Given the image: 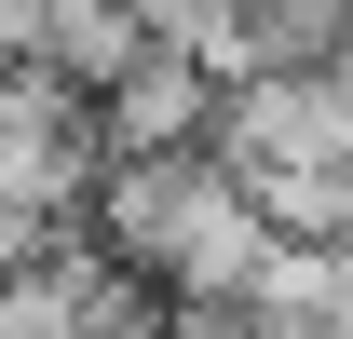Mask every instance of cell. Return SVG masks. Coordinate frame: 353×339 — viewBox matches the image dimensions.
I'll use <instances>...</instances> for the list:
<instances>
[{
	"label": "cell",
	"instance_id": "52a82bcc",
	"mask_svg": "<svg viewBox=\"0 0 353 339\" xmlns=\"http://www.w3.org/2000/svg\"><path fill=\"white\" fill-rule=\"evenodd\" d=\"M14 14H41V0H14Z\"/></svg>",
	"mask_w": 353,
	"mask_h": 339
},
{
	"label": "cell",
	"instance_id": "7a4b0ae2",
	"mask_svg": "<svg viewBox=\"0 0 353 339\" xmlns=\"http://www.w3.org/2000/svg\"><path fill=\"white\" fill-rule=\"evenodd\" d=\"M204 163H231V176H312V163H353V82H340V68L231 82L218 123H204Z\"/></svg>",
	"mask_w": 353,
	"mask_h": 339
},
{
	"label": "cell",
	"instance_id": "5b68a950",
	"mask_svg": "<svg viewBox=\"0 0 353 339\" xmlns=\"http://www.w3.org/2000/svg\"><path fill=\"white\" fill-rule=\"evenodd\" d=\"M245 217L272 245H353V163H312V176H231Z\"/></svg>",
	"mask_w": 353,
	"mask_h": 339
},
{
	"label": "cell",
	"instance_id": "277c9868",
	"mask_svg": "<svg viewBox=\"0 0 353 339\" xmlns=\"http://www.w3.org/2000/svg\"><path fill=\"white\" fill-rule=\"evenodd\" d=\"M204 123H218V82H204L190 54H163V41H136V54H123V82L95 95V150H109V163L204 150Z\"/></svg>",
	"mask_w": 353,
	"mask_h": 339
},
{
	"label": "cell",
	"instance_id": "3957f363",
	"mask_svg": "<svg viewBox=\"0 0 353 339\" xmlns=\"http://www.w3.org/2000/svg\"><path fill=\"white\" fill-rule=\"evenodd\" d=\"M95 109L54 95L41 68H0V217L28 231H82V190H95Z\"/></svg>",
	"mask_w": 353,
	"mask_h": 339
},
{
	"label": "cell",
	"instance_id": "6da1fadb",
	"mask_svg": "<svg viewBox=\"0 0 353 339\" xmlns=\"http://www.w3.org/2000/svg\"><path fill=\"white\" fill-rule=\"evenodd\" d=\"M82 245L123 258L150 298H245V285H259V258H272V231L245 217L231 163L163 150V163H95V190H82Z\"/></svg>",
	"mask_w": 353,
	"mask_h": 339
},
{
	"label": "cell",
	"instance_id": "8992f818",
	"mask_svg": "<svg viewBox=\"0 0 353 339\" xmlns=\"http://www.w3.org/2000/svg\"><path fill=\"white\" fill-rule=\"evenodd\" d=\"M0 68H14V0H0Z\"/></svg>",
	"mask_w": 353,
	"mask_h": 339
}]
</instances>
